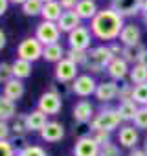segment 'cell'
<instances>
[{
	"label": "cell",
	"mask_w": 147,
	"mask_h": 156,
	"mask_svg": "<svg viewBox=\"0 0 147 156\" xmlns=\"http://www.w3.org/2000/svg\"><path fill=\"white\" fill-rule=\"evenodd\" d=\"M125 26V19L118 15L112 8L99 9L98 15L90 20V31L96 39L114 42L120 39V33Z\"/></svg>",
	"instance_id": "6da1fadb"
},
{
	"label": "cell",
	"mask_w": 147,
	"mask_h": 156,
	"mask_svg": "<svg viewBox=\"0 0 147 156\" xmlns=\"http://www.w3.org/2000/svg\"><path fill=\"white\" fill-rule=\"evenodd\" d=\"M114 59L112 51L109 46H96V48H90L88 50V59H87V64L83 66L90 75L94 73H101L103 70H107V66L110 64V61Z\"/></svg>",
	"instance_id": "7a4b0ae2"
},
{
	"label": "cell",
	"mask_w": 147,
	"mask_h": 156,
	"mask_svg": "<svg viewBox=\"0 0 147 156\" xmlns=\"http://www.w3.org/2000/svg\"><path fill=\"white\" fill-rule=\"evenodd\" d=\"M121 116L118 112V108L114 107H103L96 116L94 119L90 121V130L96 132V130H107V132H112L114 129H118L121 125Z\"/></svg>",
	"instance_id": "3957f363"
},
{
	"label": "cell",
	"mask_w": 147,
	"mask_h": 156,
	"mask_svg": "<svg viewBox=\"0 0 147 156\" xmlns=\"http://www.w3.org/2000/svg\"><path fill=\"white\" fill-rule=\"evenodd\" d=\"M42 50H44V46L37 41V37H26L17 46V57L24 59L28 62H35L37 59L42 57Z\"/></svg>",
	"instance_id": "277c9868"
},
{
	"label": "cell",
	"mask_w": 147,
	"mask_h": 156,
	"mask_svg": "<svg viewBox=\"0 0 147 156\" xmlns=\"http://www.w3.org/2000/svg\"><path fill=\"white\" fill-rule=\"evenodd\" d=\"M35 37H37V41H39L42 46H50V44L59 42V39H61V30H59L57 22L42 20V22L37 24V28H35Z\"/></svg>",
	"instance_id": "5b68a950"
},
{
	"label": "cell",
	"mask_w": 147,
	"mask_h": 156,
	"mask_svg": "<svg viewBox=\"0 0 147 156\" xmlns=\"http://www.w3.org/2000/svg\"><path fill=\"white\" fill-rule=\"evenodd\" d=\"M53 75H55V81L57 83H74V81H76V77L79 75V66L74 64L72 61H68L64 57L63 61H59L55 64Z\"/></svg>",
	"instance_id": "8992f818"
},
{
	"label": "cell",
	"mask_w": 147,
	"mask_h": 156,
	"mask_svg": "<svg viewBox=\"0 0 147 156\" xmlns=\"http://www.w3.org/2000/svg\"><path fill=\"white\" fill-rule=\"evenodd\" d=\"M37 108H39L41 112H44L46 116H55V114H59L61 108H63V98H61L59 94L48 90V92H44V94L39 98Z\"/></svg>",
	"instance_id": "52a82bcc"
},
{
	"label": "cell",
	"mask_w": 147,
	"mask_h": 156,
	"mask_svg": "<svg viewBox=\"0 0 147 156\" xmlns=\"http://www.w3.org/2000/svg\"><path fill=\"white\" fill-rule=\"evenodd\" d=\"M96 88H98V83L94 79V75L90 73H79L76 77V81L72 83V92L79 98H88L96 94Z\"/></svg>",
	"instance_id": "ba28073f"
},
{
	"label": "cell",
	"mask_w": 147,
	"mask_h": 156,
	"mask_svg": "<svg viewBox=\"0 0 147 156\" xmlns=\"http://www.w3.org/2000/svg\"><path fill=\"white\" fill-rule=\"evenodd\" d=\"M92 37L94 35H92L90 28L79 26L77 30H74L72 33H68V44L74 50H85V51H88V48L92 44Z\"/></svg>",
	"instance_id": "9c48e42d"
},
{
	"label": "cell",
	"mask_w": 147,
	"mask_h": 156,
	"mask_svg": "<svg viewBox=\"0 0 147 156\" xmlns=\"http://www.w3.org/2000/svg\"><path fill=\"white\" fill-rule=\"evenodd\" d=\"M143 0H110V8L123 19H132L142 13Z\"/></svg>",
	"instance_id": "30bf717a"
},
{
	"label": "cell",
	"mask_w": 147,
	"mask_h": 156,
	"mask_svg": "<svg viewBox=\"0 0 147 156\" xmlns=\"http://www.w3.org/2000/svg\"><path fill=\"white\" fill-rule=\"evenodd\" d=\"M101 147L94 141L92 136H81L74 145V156H99Z\"/></svg>",
	"instance_id": "8fae6325"
},
{
	"label": "cell",
	"mask_w": 147,
	"mask_h": 156,
	"mask_svg": "<svg viewBox=\"0 0 147 156\" xmlns=\"http://www.w3.org/2000/svg\"><path fill=\"white\" fill-rule=\"evenodd\" d=\"M72 116H74V119H76L77 123H90L92 119H94V116H96V112H94V105L90 103V101H87V99H79L76 105H74V108H72Z\"/></svg>",
	"instance_id": "7c38bea8"
},
{
	"label": "cell",
	"mask_w": 147,
	"mask_h": 156,
	"mask_svg": "<svg viewBox=\"0 0 147 156\" xmlns=\"http://www.w3.org/2000/svg\"><path fill=\"white\" fill-rule=\"evenodd\" d=\"M109 73V77L112 81H121L125 77H129V72H131V64L123 59V57H114L110 61V64L107 66L105 70Z\"/></svg>",
	"instance_id": "4fadbf2b"
},
{
	"label": "cell",
	"mask_w": 147,
	"mask_h": 156,
	"mask_svg": "<svg viewBox=\"0 0 147 156\" xmlns=\"http://www.w3.org/2000/svg\"><path fill=\"white\" fill-rule=\"evenodd\" d=\"M96 99L99 103H110L114 99H118V81H103V83H98V88H96Z\"/></svg>",
	"instance_id": "5bb4252c"
},
{
	"label": "cell",
	"mask_w": 147,
	"mask_h": 156,
	"mask_svg": "<svg viewBox=\"0 0 147 156\" xmlns=\"http://www.w3.org/2000/svg\"><path fill=\"white\" fill-rule=\"evenodd\" d=\"M138 140H140V134H138V129L134 125H123V127H120L118 141H120L121 147H125V149H136Z\"/></svg>",
	"instance_id": "9a60e30c"
},
{
	"label": "cell",
	"mask_w": 147,
	"mask_h": 156,
	"mask_svg": "<svg viewBox=\"0 0 147 156\" xmlns=\"http://www.w3.org/2000/svg\"><path fill=\"white\" fill-rule=\"evenodd\" d=\"M118 41H120V44H123V46H136V44H140V41H142V30H140L134 22H129V24L123 26V30H121Z\"/></svg>",
	"instance_id": "2e32d148"
},
{
	"label": "cell",
	"mask_w": 147,
	"mask_h": 156,
	"mask_svg": "<svg viewBox=\"0 0 147 156\" xmlns=\"http://www.w3.org/2000/svg\"><path fill=\"white\" fill-rule=\"evenodd\" d=\"M41 138L48 143H55L61 141L64 138V125L59 121H48L44 125V129L41 130Z\"/></svg>",
	"instance_id": "e0dca14e"
},
{
	"label": "cell",
	"mask_w": 147,
	"mask_h": 156,
	"mask_svg": "<svg viewBox=\"0 0 147 156\" xmlns=\"http://www.w3.org/2000/svg\"><path fill=\"white\" fill-rule=\"evenodd\" d=\"M57 26H59L61 33H63V31H64V33H72L74 30H77V28L83 26V24H81V19L77 17L76 11H63L61 19L57 20Z\"/></svg>",
	"instance_id": "ac0fdd59"
},
{
	"label": "cell",
	"mask_w": 147,
	"mask_h": 156,
	"mask_svg": "<svg viewBox=\"0 0 147 156\" xmlns=\"http://www.w3.org/2000/svg\"><path fill=\"white\" fill-rule=\"evenodd\" d=\"M77 13V17L81 20H92L96 15H98V4L96 0H79V4L76 6V9H74Z\"/></svg>",
	"instance_id": "d6986e66"
},
{
	"label": "cell",
	"mask_w": 147,
	"mask_h": 156,
	"mask_svg": "<svg viewBox=\"0 0 147 156\" xmlns=\"http://www.w3.org/2000/svg\"><path fill=\"white\" fill-rule=\"evenodd\" d=\"M24 83L20 81V79H15V77H13V79L11 81H8L6 85H4V90H2V94L8 98V99H11V101H19L22 96H24Z\"/></svg>",
	"instance_id": "ffe728a7"
},
{
	"label": "cell",
	"mask_w": 147,
	"mask_h": 156,
	"mask_svg": "<svg viewBox=\"0 0 147 156\" xmlns=\"http://www.w3.org/2000/svg\"><path fill=\"white\" fill-rule=\"evenodd\" d=\"M48 123V116L44 112H41L39 108L37 110H31L30 114H26V125H28V132L31 130H42L44 125Z\"/></svg>",
	"instance_id": "44dd1931"
},
{
	"label": "cell",
	"mask_w": 147,
	"mask_h": 156,
	"mask_svg": "<svg viewBox=\"0 0 147 156\" xmlns=\"http://www.w3.org/2000/svg\"><path fill=\"white\" fill-rule=\"evenodd\" d=\"M66 57V50L63 48L61 42H55V44H50V46H44L42 50V59H46L48 62H59Z\"/></svg>",
	"instance_id": "7402d4cb"
},
{
	"label": "cell",
	"mask_w": 147,
	"mask_h": 156,
	"mask_svg": "<svg viewBox=\"0 0 147 156\" xmlns=\"http://www.w3.org/2000/svg\"><path fill=\"white\" fill-rule=\"evenodd\" d=\"M63 15V8L59 4V0H53V2H46L42 6V20H48V22H57Z\"/></svg>",
	"instance_id": "603a6c76"
},
{
	"label": "cell",
	"mask_w": 147,
	"mask_h": 156,
	"mask_svg": "<svg viewBox=\"0 0 147 156\" xmlns=\"http://www.w3.org/2000/svg\"><path fill=\"white\" fill-rule=\"evenodd\" d=\"M17 116L15 101L8 99L4 94H0V121H9Z\"/></svg>",
	"instance_id": "cb8c5ba5"
},
{
	"label": "cell",
	"mask_w": 147,
	"mask_h": 156,
	"mask_svg": "<svg viewBox=\"0 0 147 156\" xmlns=\"http://www.w3.org/2000/svg\"><path fill=\"white\" fill-rule=\"evenodd\" d=\"M143 50H145V46H143L142 42H140V44H136V46H123L121 57H123L131 66H132V64H138V62H140Z\"/></svg>",
	"instance_id": "d4e9b609"
},
{
	"label": "cell",
	"mask_w": 147,
	"mask_h": 156,
	"mask_svg": "<svg viewBox=\"0 0 147 156\" xmlns=\"http://www.w3.org/2000/svg\"><path fill=\"white\" fill-rule=\"evenodd\" d=\"M11 68H13V77L15 79H26V77H30L31 75V62H28V61H24V59H15L13 62H11Z\"/></svg>",
	"instance_id": "484cf974"
},
{
	"label": "cell",
	"mask_w": 147,
	"mask_h": 156,
	"mask_svg": "<svg viewBox=\"0 0 147 156\" xmlns=\"http://www.w3.org/2000/svg\"><path fill=\"white\" fill-rule=\"evenodd\" d=\"M129 81L132 85H143L147 83V66L145 64H132L129 72Z\"/></svg>",
	"instance_id": "4316f807"
},
{
	"label": "cell",
	"mask_w": 147,
	"mask_h": 156,
	"mask_svg": "<svg viewBox=\"0 0 147 156\" xmlns=\"http://www.w3.org/2000/svg\"><path fill=\"white\" fill-rule=\"evenodd\" d=\"M116 108H118V112H120V116H121L123 121H132L140 107H138L134 101H123V103H120Z\"/></svg>",
	"instance_id": "83f0119b"
},
{
	"label": "cell",
	"mask_w": 147,
	"mask_h": 156,
	"mask_svg": "<svg viewBox=\"0 0 147 156\" xmlns=\"http://www.w3.org/2000/svg\"><path fill=\"white\" fill-rule=\"evenodd\" d=\"M131 101H134L138 107H147V83L134 85L132 94H131Z\"/></svg>",
	"instance_id": "f1b7e54d"
},
{
	"label": "cell",
	"mask_w": 147,
	"mask_h": 156,
	"mask_svg": "<svg viewBox=\"0 0 147 156\" xmlns=\"http://www.w3.org/2000/svg\"><path fill=\"white\" fill-rule=\"evenodd\" d=\"M42 6H44L42 0H26L22 4V13L26 17H37L42 13Z\"/></svg>",
	"instance_id": "f546056e"
},
{
	"label": "cell",
	"mask_w": 147,
	"mask_h": 156,
	"mask_svg": "<svg viewBox=\"0 0 147 156\" xmlns=\"http://www.w3.org/2000/svg\"><path fill=\"white\" fill-rule=\"evenodd\" d=\"M9 127H11V132H13V136H22V134H26V132H28V125H26V114H17V116L11 119Z\"/></svg>",
	"instance_id": "4dcf8cb0"
},
{
	"label": "cell",
	"mask_w": 147,
	"mask_h": 156,
	"mask_svg": "<svg viewBox=\"0 0 147 156\" xmlns=\"http://www.w3.org/2000/svg\"><path fill=\"white\" fill-rule=\"evenodd\" d=\"M66 59L72 61L74 64H77V66H85V64H87V59H88V51L68 48V50H66Z\"/></svg>",
	"instance_id": "1f68e13d"
},
{
	"label": "cell",
	"mask_w": 147,
	"mask_h": 156,
	"mask_svg": "<svg viewBox=\"0 0 147 156\" xmlns=\"http://www.w3.org/2000/svg\"><path fill=\"white\" fill-rule=\"evenodd\" d=\"M132 88H134V85L127 79V77H125V79H121V81H118V99H120V103L131 101Z\"/></svg>",
	"instance_id": "d6a6232c"
},
{
	"label": "cell",
	"mask_w": 147,
	"mask_h": 156,
	"mask_svg": "<svg viewBox=\"0 0 147 156\" xmlns=\"http://www.w3.org/2000/svg\"><path fill=\"white\" fill-rule=\"evenodd\" d=\"M132 123H134V127L138 130H147V107H140L138 108Z\"/></svg>",
	"instance_id": "836d02e7"
},
{
	"label": "cell",
	"mask_w": 147,
	"mask_h": 156,
	"mask_svg": "<svg viewBox=\"0 0 147 156\" xmlns=\"http://www.w3.org/2000/svg\"><path fill=\"white\" fill-rule=\"evenodd\" d=\"M13 79V68L9 62H0V85H6Z\"/></svg>",
	"instance_id": "e575fe53"
},
{
	"label": "cell",
	"mask_w": 147,
	"mask_h": 156,
	"mask_svg": "<svg viewBox=\"0 0 147 156\" xmlns=\"http://www.w3.org/2000/svg\"><path fill=\"white\" fill-rule=\"evenodd\" d=\"M92 138H94V141H96L99 147H105V145L112 143V136H110V132H107V130H96V132H92Z\"/></svg>",
	"instance_id": "d590c367"
},
{
	"label": "cell",
	"mask_w": 147,
	"mask_h": 156,
	"mask_svg": "<svg viewBox=\"0 0 147 156\" xmlns=\"http://www.w3.org/2000/svg\"><path fill=\"white\" fill-rule=\"evenodd\" d=\"M17 156H48V154H46V151L41 145H28L26 149L17 152Z\"/></svg>",
	"instance_id": "8d00e7d4"
},
{
	"label": "cell",
	"mask_w": 147,
	"mask_h": 156,
	"mask_svg": "<svg viewBox=\"0 0 147 156\" xmlns=\"http://www.w3.org/2000/svg\"><path fill=\"white\" fill-rule=\"evenodd\" d=\"M50 92H55V94H59L63 99L72 92V85H68V83H57V85H50Z\"/></svg>",
	"instance_id": "74e56055"
},
{
	"label": "cell",
	"mask_w": 147,
	"mask_h": 156,
	"mask_svg": "<svg viewBox=\"0 0 147 156\" xmlns=\"http://www.w3.org/2000/svg\"><path fill=\"white\" fill-rule=\"evenodd\" d=\"M9 141H11V145L15 147V151H17V152H20L22 149H26L28 145H31V143L28 141L26 134H22V136H11V138H9Z\"/></svg>",
	"instance_id": "f35d334b"
},
{
	"label": "cell",
	"mask_w": 147,
	"mask_h": 156,
	"mask_svg": "<svg viewBox=\"0 0 147 156\" xmlns=\"http://www.w3.org/2000/svg\"><path fill=\"white\" fill-rule=\"evenodd\" d=\"M0 156H17V151H15V147L11 145L9 140L0 141Z\"/></svg>",
	"instance_id": "ab89813d"
},
{
	"label": "cell",
	"mask_w": 147,
	"mask_h": 156,
	"mask_svg": "<svg viewBox=\"0 0 147 156\" xmlns=\"http://www.w3.org/2000/svg\"><path fill=\"white\" fill-rule=\"evenodd\" d=\"M99 156H121V151H120V147L116 143H109V145L101 147Z\"/></svg>",
	"instance_id": "60d3db41"
},
{
	"label": "cell",
	"mask_w": 147,
	"mask_h": 156,
	"mask_svg": "<svg viewBox=\"0 0 147 156\" xmlns=\"http://www.w3.org/2000/svg\"><path fill=\"white\" fill-rule=\"evenodd\" d=\"M11 136H13V132H11L9 123L8 121H0V141H2V140H9Z\"/></svg>",
	"instance_id": "b9f144b4"
},
{
	"label": "cell",
	"mask_w": 147,
	"mask_h": 156,
	"mask_svg": "<svg viewBox=\"0 0 147 156\" xmlns=\"http://www.w3.org/2000/svg\"><path fill=\"white\" fill-rule=\"evenodd\" d=\"M59 4H61L63 11H74L76 6L79 4V0H59Z\"/></svg>",
	"instance_id": "7bdbcfd3"
},
{
	"label": "cell",
	"mask_w": 147,
	"mask_h": 156,
	"mask_svg": "<svg viewBox=\"0 0 147 156\" xmlns=\"http://www.w3.org/2000/svg\"><path fill=\"white\" fill-rule=\"evenodd\" d=\"M109 48H110V51H112V55H114V57H121L123 44H118V42L114 41V42H110V44H109Z\"/></svg>",
	"instance_id": "ee69618b"
},
{
	"label": "cell",
	"mask_w": 147,
	"mask_h": 156,
	"mask_svg": "<svg viewBox=\"0 0 147 156\" xmlns=\"http://www.w3.org/2000/svg\"><path fill=\"white\" fill-rule=\"evenodd\" d=\"M127 156H147V152H145L143 149H138V147H136V149H131Z\"/></svg>",
	"instance_id": "f6af8a7d"
},
{
	"label": "cell",
	"mask_w": 147,
	"mask_h": 156,
	"mask_svg": "<svg viewBox=\"0 0 147 156\" xmlns=\"http://www.w3.org/2000/svg\"><path fill=\"white\" fill-rule=\"evenodd\" d=\"M9 8V0H0V17H2Z\"/></svg>",
	"instance_id": "bcb514c9"
},
{
	"label": "cell",
	"mask_w": 147,
	"mask_h": 156,
	"mask_svg": "<svg viewBox=\"0 0 147 156\" xmlns=\"http://www.w3.org/2000/svg\"><path fill=\"white\" fill-rule=\"evenodd\" d=\"M6 42H8V39H6V33L0 30V50H2L4 46H6Z\"/></svg>",
	"instance_id": "7dc6e473"
},
{
	"label": "cell",
	"mask_w": 147,
	"mask_h": 156,
	"mask_svg": "<svg viewBox=\"0 0 147 156\" xmlns=\"http://www.w3.org/2000/svg\"><path fill=\"white\" fill-rule=\"evenodd\" d=\"M143 19L147 17V0H143V2H142V13H140Z\"/></svg>",
	"instance_id": "c3c4849f"
},
{
	"label": "cell",
	"mask_w": 147,
	"mask_h": 156,
	"mask_svg": "<svg viewBox=\"0 0 147 156\" xmlns=\"http://www.w3.org/2000/svg\"><path fill=\"white\" fill-rule=\"evenodd\" d=\"M140 64H145V66H147V46H145V50H143V53H142V59H140Z\"/></svg>",
	"instance_id": "681fc988"
},
{
	"label": "cell",
	"mask_w": 147,
	"mask_h": 156,
	"mask_svg": "<svg viewBox=\"0 0 147 156\" xmlns=\"http://www.w3.org/2000/svg\"><path fill=\"white\" fill-rule=\"evenodd\" d=\"M9 2H13V4H20V6H22L26 0H9Z\"/></svg>",
	"instance_id": "f907efd6"
},
{
	"label": "cell",
	"mask_w": 147,
	"mask_h": 156,
	"mask_svg": "<svg viewBox=\"0 0 147 156\" xmlns=\"http://www.w3.org/2000/svg\"><path fill=\"white\" fill-rule=\"evenodd\" d=\"M143 151H145V152H147V138H145V140H143Z\"/></svg>",
	"instance_id": "816d5d0a"
},
{
	"label": "cell",
	"mask_w": 147,
	"mask_h": 156,
	"mask_svg": "<svg viewBox=\"0 0 147 156\" xmlns=\"http://www.w3.org/2000/svg\"><path fill=\"white\" fill-rule=\"evenodd\" d=\"M143 24H145V26H147V17H145V19H143Z\"/></svg>",
	"instance_id": "f5cc1de1"
},
{
	"label": "cell",
	"mask_w": 147,
	"mask_h": 156,
	"mask_svg": "<svg viewBox=\"0 0 147 156\" xmlns=\"http://www.w3.org/2000/svg\"><path fill=\"white\" fill-rule=\"evenodd\" d=\"M42 2H44V4H46V2H53V0H42Z\"/></svg>",
	"instance_id": "db71d44e"
}]
</instances>
